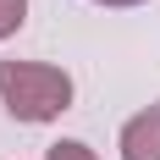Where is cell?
Returning <instances> with one entry per match:
<instances>
[{
    "instance_id": "1",
    "label": "cell",
    "mask_w": 160,
    "mask_h": 160,
    "mask_svg": "<svg viewBox=\"0 0 160 160\" xmlns=\"http://www.w3.org/2000/svg\"><path fill=\"white\" fill-rule=\"evenodd\" d=\"M72 99H78V83H72L66 66H55V61H17V55L0 61V105H6L11 122L50 127V122H61L72 111Z\"/></svg>"
},
{
    "instance_id": "2",
    "label": "cell",
    "mask_w": 160,
    "mask_h": 160,
    "mask_svg": "<svg viewBox=\"0 0 160 160\" xmlns=\"http://www.w3.org/2000/svg\"><path fill=\"white\" fill-rule=\"evenodd\" d=\"M116 155L122 160H160V99L132 111L116 132Z\"/></svg>"
},
{
    "instance_id": "3",
    "label": "cell",
    "mask_w": 160,
    "mask_h": 160,
    "mask_svg": "<svg viewBox=\"0 0 160 160\" xmlns=\"http://www.w3.org/2000/svg\"><path fill=\"white\" fill-rule=\"evenodd\" d=\"M22 22H28V0H0V44H6V39H17V33H22Z\"/></svg>"
},
{
    "instance_id": "4",
    "label": "cell",
    "mask_w": 160,
    "mask_h": 160,
    "mask_svg": "<svg viewBox=\"0 0 160 160\" xmlns=\"http://www.w3.org/2000/svg\"><path fill=\"white\" fill-rule=\"evenodd\" d=\"M44 160H99V155L83 144V138H55V144L44 149Z\"/></svg>"
},
{
    "instance_id": "5",
    "label": "cell",
    "mask_w": 160,
    "mask_h": 160,
    "mask_svg": "<svg viewBox=\"0 0 160 160\" xmlns=\"http://www.w3.org/2000/svg\"><path fill=\"white\" fill-rule=\"evenodd\" d=\"M94 6H105V11H132V6H149V0H94Z\"/></svg>"
}]
</instances>
